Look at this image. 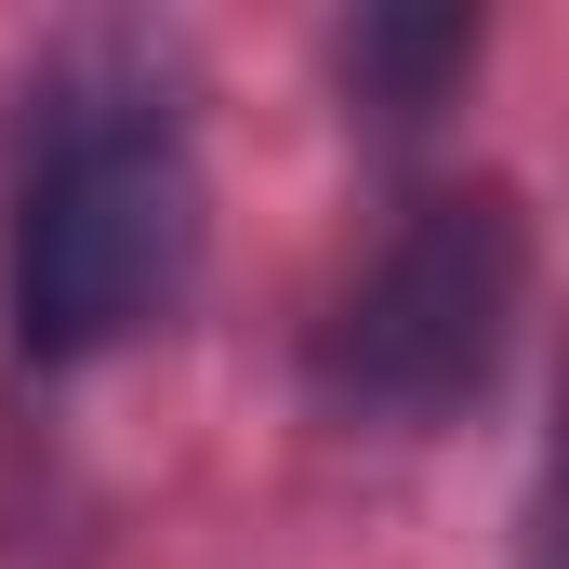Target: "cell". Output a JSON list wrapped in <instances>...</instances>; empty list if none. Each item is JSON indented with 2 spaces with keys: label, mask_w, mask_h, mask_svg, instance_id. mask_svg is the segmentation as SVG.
<instances>
[{
  "label": "cell",
  "mask_w": 569,
  "mask_h": 569,
  "mask_svg": "<svg viewBox=\"0 0 569 569\" xmlns=\"http://www.w3.org/2000/svg\"><path fill=\"white\" fill-rule=\"evenodd\" d=\"M186 266H199V172H186L172 107L107 53L53 67L27 93L13 212H0L13 345L27 358H107L146 318H172Z\"/></svg>",
  "instance_id": "obj_1"
},
{
  "label": "cell",
  "mask_w": 569,
  "mask_h": 569,
  "mask_svg": "<svg viewBox=\"0 0 569 569\" xmlns=\"http://www.w3.org/2000/svg\"><path fill=\"white\" fill-rule=\"evenodd\" d=\"M530 305V212L503 186H425L385 252L331 291L318 318V398L345 425H450L463 398H490L503 345Z\"/></svg>",
  "instance_id": "obj_2"
},
{
  "label": "cell",
  "mask_w": 569,
  "mask_h": 569,
  "mask_svg": "<svg viewBox=\"0 0 569 569\" xmlns=\"http://www.w3.org/2000/svg\"><path fill=\"white\" fill-rule=\"evenodd\" d=\"M463 53H477V27H463V13H371V27L345 40V67L371 80V107H385V120H425L437 80H463Z\"/></svg>",
  "instance_id": "obj_3"
}]
</instances>
